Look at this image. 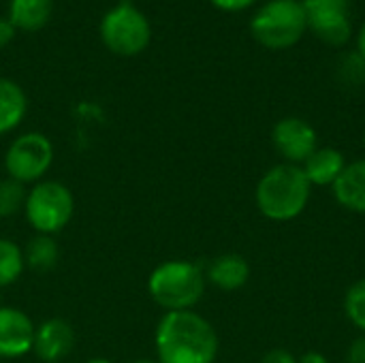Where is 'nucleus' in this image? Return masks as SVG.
<instances>
[{
	"label": "nucleus",
	"instance_id": "28",
	"mask_svg": "<svg viewBox=\"0 0 365 363\" xmlns=\"http://www.w3.org/2000/svg\"><path fill=\"white\" fill-rule=\"evenodd\" d=\"M130 363H158V362H152V359H137V362H130Z\"/></svg>",
	"mask_w": 365,
	"mask_h": 363
},
{
	"label": "nucleus",
	"instance_id": "10",
	"mask_svg": "<svg viewBox=\"0 0 365 363\" xmlns=\"http://www.w3.org/2000/svg\"><path fill=\"white\" fill-rule=\"evenodd\" d=\"M34 325L30 317L17 308L0 306V357L15 359L32 351Z\"/></svg>",
	"mask_w": 365,
	"mask_h": 363
},
{
	"label": "nucleus",
	"instance_id": "26",
	"mask_svg": "<svg viewBox=\"0 0 365 363\" xmlns=\"http://www.w3.org/2000/svg\"><path fill=\"white\" fill-rule=\"evenodd\" d=\"M357 53L364 58V62H365V24L361 26V30H359V36H357Z\"/></svg>",
	"mask_w": 365,
	"mask_h": 363
},
{
	"label": "nucleus",
	"instance_id": "23",
	"mask_svg": "<svg viewBox=\"0 0 365 363\" xmlns=\"http://www.w3.org/2000/svg\"><path fill=\"white\" fill-rule=\"evenodd\" d=\"M252 2H255V0H212V4L218 6L220 11H231V13L244 11V9H248Z\"/></svg>",
	"mask_w": 365,
	"mask_h": 363
},
{
	"label": "nucleus",
	"instance_id": "27",
	"mask_svg": "<svg viewBox=\"0 0 365 363\" xmlns=\"http://www.w3.org/2000/svg\"><path fill=\"white\" fill-rule=\"evenodd\" d=\"M86 363H111V362H109V359H98V357H96V359H90V362H86Z\"/></svg>",
	"mask_w": 365,
	"mask_h": 363
},
{
	"label": "nucleus",
	"instance_id": "30",
	"mask_svg": "<svg viewBox=\"0 0 365 363\" xmlns=\"http://www.w3.org/2000/svg\"><path fill=\"white\" fill-rule=\"evenodd\" d=\"M297 2H299V0H297Z\"/></svg>",
	"mask_w": 365,
	"mask_h": 363
},
{
	"label": "nucleus",
	"instance_id": "19",
	"mask_svg": "<svg viewBox=\"0 0 365 363\" xmlns=\"http://www.w3.org/2000/svg\"><path fill=\"white\" fill-rule=\"evenodd\" d=\"M26 197H28L26 184L15 182L11 178L2 180L0 182V218H9L21 212L26 205Z\"/></svg>",
	"mask_w": 365,
	"mask_h": 363
},
{
	"label": "nucleus",
	"instance_id": "5",
	"mask_svg": "<svg viewBox=\"0 0 365 363\" xmlns=\"http://www.w3.org/2000/svg\"><path fill=\"white\" fill-rule=\"evenodd\" d=\"M75 210L71 190L62 182H36L26 197L24 214L32 229L41 235H53L62 231Z\"/></svg>",
	"mask_w": 365,
	"mask_h": 363
},
{
	"label": "nucleus",
	"instance_id": "3",
	"mask_svg": "<svg viewBox=\"0 0 365 363\" xmlns=\"http://www.w3.org/2000/svg\"><path fill=\"white\" fill-rule=\"evenodd\" d=\"M148 291L167 312L192 310L205 295V272L190 261H165L150 274Z\"/></svg>",
	"mask_w": 365,
	"mask_h": 363
},
{
	"label": "nucleus",
	"instance_id": "18",
	"mask_svg": "<svg viewBox=\"0 0 365 363\" xmlns=\"http://www.w3.org/2000/svg\"><path fill=\"white\" fill-rule=\"evenodd\" d=\"M24 267L26 265L21 248L11 240L0 237V287L13 285L21 276Z\"/></svg>",
	"mask_w": 365,
	"mask_h": 363
},
{
	"label": "nucleus",
	"instance_id": "8",
	"mask_svg": "<svg viewBox=\"0 0 365 363\" xmlns=\"http://www.w3.org/2000/svg\"><path fill=\"white\" fill-rule=\"evenodd\" d=\"M308 28L327 45L340 47L351 39L349 0H302Z\"/></svg>",
	"mask_w": 365,
	"mask_h": 363
},
{
	"label": "nucleus",
	"instance_id": "13",
	"mask_svg": "<svg viewBox=\"0 0 365 363\" xmlns=\"http://www.w3.org/2000/svg\"><path fill=\"white\" fill-rule=\"evenodd\" d=\"M331 188L336 201L344 210L365 214V158L349 163Z\"/></svg>",
	"mask_w": 365,
	"mask_h": 363
},
{
	"label": "nucleus",
	"instance_id": "6",
	"mask_svg": "<svg viewBox=\"0 0 365 363\" xmlns=\"http://www.w3.org/2000/svg\"><path fill=\"white\" fill-rule=\"evenodd\" d=\"M101 39L109 51L118 56L141 53L152 39L148 17L130 2H120L109 9L101 21Z\"/></svg>",
	"mask_w": 365,
	"mask_h": 363
},
{
	"label": "nucleus",
	"instance_id": "22",
	"mask_svg": "<svg viewBox=\"0 0 365 363\" xmlns=\"http://www.w3.org/2000/svg\"><path fill=\"white\" fill-rule=\"evenodd\" d=\"M261 363H297V357L293 353L284 351V349H274V351L263 355Z\"/></svg>",
	"mask_w": 365,
	"mask_h": 363
},
{
	"label": "nucleus",
	"instance_id": "16",
	"mask_svg": "<svg viewBox=\"0 0 365 363\" xmlns=\"http://www.w3.org/2000/svg\"><path fill=\"white\" fill-rule=\"evenodd\" d=\"M53 0H11L9 19L15 28L32 32L41 30L51 17Z\"/></svg>",
	"mask_w": 365,
	"mask_h": 363
},
{
	"label": "nucleus",
	"instance_id": "4",
	"mask_svg": "<svg viewBox=\"0 0 365 363\" xmlns=\"http://www.w3.org/2000/svg\"><path fill=\"white\" fill-rule=\"evenodd\" d=\"M306 30V11L297 0H272L250 21L252 36L267 49H289L299 43Z\"/></svg>",
	"mask_w": 365,
	"mask_h": 363
},
{
	"label": "nucleus",
	"instance_id": "25",
	"mask_svg": "<svg viewBox=\"0 0 365 363\" xmlns=\"http://www.w3.org/2000/svg\"><path fill=\"white\" fill-rule=\"evenodd\" d=\"M297 363H329V359L323 355V353H317V351H310L306 355H302Z\"/></svg>",
	"mask_w": 365,
	"mask_h": 363
},
{
	"label": "nucleus",
	"instance_id": "17",
	"mask_svg": "<svg viewBox=\"0 0 365 363\" xmlns=\"http://www.w3.org/2000/svg\"><path fill=\"white\" fill-rule=\"evenodd\" d=\"M24 252V265L34 270V272H49L56 267L60 259V248L51 240V235H36L28 242Z\"/></svg>",
	"mask_w": 365,
	"mask_h": 363
},
{
	"label": "nucleus",
	"instance_id": "20",
	"mask_svg": "<svg viewBox=\"0 0 365 363\" xmlns=\"http://www.w3.org/2000/svg\"><path fill=\"white\" fill-rule=\"evenodd\" d=\"M344 315L361 334H365V278L349 287L344 295Z\"/></svg>",
	"mask_w": 365,
	"mask_h": 363
},
{
	"label": "nucleus",
	"instance_id": "15",
	"mask_svg": "<svg viewBox=\"0 0 365 363\" xmlns=\"http://www.w3.org/2000/svg\"><path fill=\"white\" fill-rule=\"evenodd\" d=\"M26 107L28 101L24 90L15 81L0 77V135H6L19 126L26 116Z\"/></svg>",
	"mask_w": 365,
	"mask_h": 363
},
{
	"label": "nucleus",
	"instance_id": "1",
	"mask_svg": "<svg viewBox=\"0 0 365 363\" xmlns=\"http://www.w3.org/2000/svg\"><path fill=\"white\" fill-rule=\"evenodd\" d=\"M158 363H214L218 334L195 310L165 312L154 332Z\"/></svg>",
	"mask_w": 365,
	"mask_h": 363
},
{
	"label": "nucleus",
	"instance_id": "12",
	"mask_svg": "<svg viewBox=\"0 0 365 363\" xmlns=\"http://www.w3.org/2000/svg\"><path fill=\"white\" fill-rule=\"evenodd\" d=\"M250 278V265L242 255L235 252H225L218 255L205 272V280H210L216 289L220 291H237L242 289Z\"/></svg>",
	"mask_w": 365,
	"mask_h": 363
},
{
	"label": "nucleus",
	"instance_id": "9",
	"mask_svg": "<svg viewBox=\"0 0 365 363\" xmlns=\"http://www.w3.org/2000/svg\"><path fill=\"white\" fill-rule=\"evenodd\" d=\"M272 143L289 165L302 167L319 150V135L310 122L291 116L276 122L272 131Z\"/></svg>",
	"mask_w": 365,
	"mask_h": 363
},
{
	"label": "nucleus",
	"instance_id": "14",
	"mask_svg": "<svg viewBox=\"0 0 365 363\" xmlns=\"http://www.w3.org/2000/svg\"><path fill=\"white\" fill-rule=\"evenodd\" d=\"M346 158L336 148H319L304 165V173L312 186H334L346 167Z\"/></svg>",
	"mask_w": 365,
	"mask_h": 363
},
{
	"label": "nucleus",
	"instance_id": "29",
	"mask_svg": "<svg viewBox=\"0 0 365 363\" xmlns=\"http://www.w3.org/2000/svg\"><path fill=\"white\" fill-rule=\"evenodd\" d=\"M364 148H365V133H364Z\"/></svg>",
	"mask_w": 365,
	"mask_h": 363
},
{
	"label": "nucleus",
	"instance_id": "2",
	"mask_svg": "<svg viewBox=\"0 0 365 363\" xmlns=\"http://www.w3.org/2000/svg\"><path fill=\"white\" fill-rule=\"evenodd\" d=\"M312 184L299 165H276L257 184L255 201L259 212L274 223H289L304 214L310 203Z\"/></svg>",
	"mask_w": 365,
	"mask_h": 363
},
{
	"label": "nucleus",
	"instance_id": "21",
	"mask_svg": "<svg viewBox=\"0 0 365 363\" xmlns=\"http://www.w3.org/2000/svg\"><path fill=\"white\" fill-rule=\"evenodd\" d=\"M346 363H365V334H361L359 338H355V340L349 344Z\"/></svg>",
	"mask_w": 365,
	"mask_h": 363
},
{
	"label": "nucleus",
	"instance_id": "24",
	"mask_svg": "<svg viewBox=\"0 0 365 363\" xmlns=\"http://www.w3.org/2000/svg\"><path fill=\"white\" fill-rule=\"evenodd\" d=\"M15 26L11 24V19H0V47H6L13 36H15Z\"/></svg>",
	"mask_w": 365,
	"mask_h": 363
},
{
	"label": "nucleus",
	"instance_id": "11",
	"mask_svg": "<svg viewBox=\"0 0 365 363\" xmlns=\"http://www.w3.org/2000/svg\"><path fill=\"white\" fill-rule=\"evenodd\" d=\"M75 347V332L64 319H47L34 329L32 351L43 363H60Z\"/></svg>",
	"mask_w": 365,
	"mask_h": 363
},
{
	"label": "nucleus",
	"instance_id": "7",
	"mask_svg": "<svg viewBox=\"0 0 365 363\" xmlns=\"http://www.w3.org/2000/svg\"><path fill=\"white\" fill-rule=\"evenodd\" d=\"M53 163V145L43 133H24L11 141L4 154V169L11 180L38 182Z\"/></svg>",
	"mask_w": 365,
	"mask_h": 363
}]
</instances>
